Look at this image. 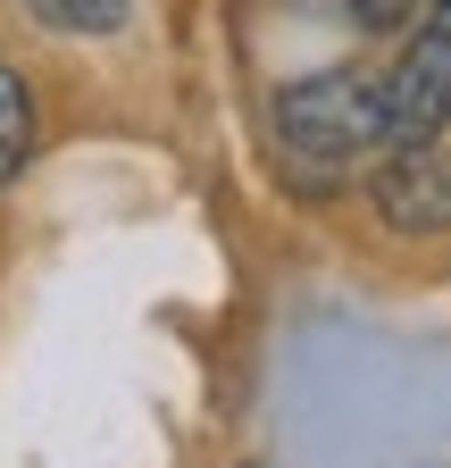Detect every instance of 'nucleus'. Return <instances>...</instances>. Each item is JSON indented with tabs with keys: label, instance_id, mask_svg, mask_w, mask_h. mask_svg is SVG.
Listing matches in <instances>:
<instances>
[{
	"label": "nucleus",
	"instance_id": "7ed1b4c3",
	"mask_svg": "<svg viewBox=\"0 0 451 468\" xmlns=\"http://www.w3.org/2000/svg\"><path fill=\"white\" fill-rule=\"evenodd\" d=\"M376 218L393 234H443L451 226V151L443 143H410L376 167Z\"/></svg>",
	"mask_w": 451,
	"mask_h": 468
},
{
	"label": "nucleus",
	"instance_id": "423d86ee",
	"mask_svg": "<svg viewBox=\"0 0 451 468\" xmlns=\"http://www.w3.org/2000/svg\"><path fill=\"white\" fill-rule=\"evenodd\" d=\"M309 9L343 17V26H360V34H402V26H410V0H309Z\"/></svg>",
	"mask_w": 451,
	"mask_h": 468
},
{
	"label": "nucleus",
	"instance_id": "f03ea898",
	"mask_svg": "<svg viewBox=\"0 0 451 468\" xmlns=\"http://www.w3.org/2000/svg\"><path fill=\"white\" fill-rule=\"evenodd\" d=\"M443 134H451V34L435 26L384 76V143L410 151V143H443Z\"/></svg>",
	"mask_w": 451,
	"mask_h": 468
},
{
	"label": "nucleus",
	"instance_id": "20e7f679",
	"mask_svg": "<svg viewBox=\"0 0 451 468\" xmlns=\"http://www.w3.org/2000/svg\"><path fill=\"white\" fill-rule=\"evenodd\" d=\"M34 159V92L17 68H0V185Z\"/></svg>",
	"mask_w": 451,
	"mask_h": 468
},
{
	"label": "nucleus",
	"instance_id": "f257e3e1",
	"mask_svg": "<svg viewBox=\"0 0 451 468\" xmlns=\"http://www.w3.org/2000/svg\"><path fill=\"white\" fill-rule=\"evenodd\" d=\"M276 143L293 159H351V151H376L384 143V84L334 68V76H309L293 92H276Z\"/></svg>",
	"mask_w": 451,
	"mask_h": 468
},
{
	"label": "nucleus",
	"instance_id": "39448f33",
	"mask_svg": "<svg viewBox=\"0 0 451 468\" xmlns=\"http://www.w3.org/2000/svg\"><path fill=\"white\" fill-rule=\"evenodd\" d=\"M26 9L59 34H118L126 26V0H26Z\"/></svg>",
	"mask_w": 451,
	"mask_h": 468
}]
</instances>
